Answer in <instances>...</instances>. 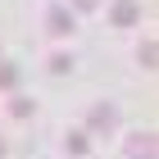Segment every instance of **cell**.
<instances>
[{
  "mask_svg": "<svg viewBox=\"0 0 159 159\" xmlns=\"http://www.w3.org/2000/svg\"><path fill=\"white\" fill-rule=\"evenodd\" d=\"M132 155H136V159H150V155H155L150 136H132Z\"/></svg>",
  "mask_w": 159,
  "mask_h": 159,
  "instance_id": "3957f363",
  "label": "cell"
},
{
  "mask_svg": "<svg viewBox=\"0 0 159 159\" xmlns=\"http://www.w3.org/2000/svg\"><path fill=\"white\" fill-rule=\"evenodd\" d=\"M0 155H5V146H0Z\"/></svg>",
  "mask_w": 159,
  "mask_h": 159,
  "instance_id": "52a82bcc",
  "label": "cell"
},
{
  "mask_svg": "<svg viewBox=\"0 0 159 159\" xmlns=\"http://www.w3.org/2000/svg\"><path fill=\"white\" fill-rule=\"evenodd\" d=\"M91 123H96V127H109V123H114V109H109V105L96 109V118H91Z\"/></svg>",
  "mask_w": 159,
  "mask_h": 159,
  "instance_id": "277c9868",
  "label": "cell"
},
{
  "mask_svg": "<svg viewBox=\"0 0 159 159\" xmlns=\"http://www.w3.org/2000/svg\"><path fill=\"white\" fill-rule=\"evenodd\" d=\"M50 32H55V37L73 32V14H68V9H50Z\"/></svg>",
  "mask_w": 159,
  "mask_h": 159,
  "instance_id": "6da1fadb",
  "label": "cell"
},
{
  "mask_svg": "<svg viewBox=\"0 0 159 159\" xmlns=\"http://www.w3.org/2000/svg\"><path fill=\"white\" fill-rule=\"evenodd\" d=\"M77 9H96V0H77Z\"/></svg>",
  "mask_w": 159,
  "mask_h": 159,
  "instance_id": "8992f818",
  "label": "cell"
},
{
  "mask_svg": "<svg viewBox=\"0 0 159 159\" xmlns=\"http://www.w3.org/2000/svg\"><path fill=\"white\" fill-rule=\"evenodd\" d=\"M18 82V73H14V68H0V86H14Z\"/></svg>",
  "mask_w": 159,
  "mask_h": 159,
  "instance_id": "5b68a950",
  "label": "cell"
},
{
  "mask_svg": "<svg viewBox=\"0 0 159 159\" xmlns=\"http://www.w3.org/2000/svg\"><path fill=\"white\" fill-rule=\"evenodd\" d=\"M114 23H136V0H118V5H114Z\"/></svg>",
  "mask_w": 159,
  "mask_h": 159,
  "instance_id": "7a4b0ae2",
  "label": "cell"
}]
</instances>
